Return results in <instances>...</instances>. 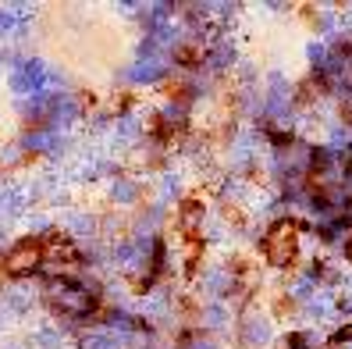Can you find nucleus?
<instances>
[{
    "label": "nucleus",
    "instance_id": "f257e3e1",
    "mask_svg": "<svg viewBox=\"0 0 352 349\" xmlns=\"http://www.w3.org/2000/svg\"><path fill=\"white\" fill-rule=\"evenodd\" d=\"M43 264H47V239H22L0 260V268L11 278H22V275H32L36 268H43Z\"/></svg>",
    "mask_w": 352,
    "mask_h": 349
},
{
    "label": "nucleus",
    "instance_id": "f03ea898",
    "mask_svg": "<svg viewBox=\"0 0 352 349\" xmlns=\"http://www.w3.org/2000/svg\"><path fill=\"white\" fill-rule=\"evenodd\" d=\"M296 242H299L296 224L281 221V224H274V229L267 232V239H263V253L271 257V264H292V257H296Z\"/></svg>",
    "mask_w": 352,
    "mask_h": 349
},
{
    "label": "nucleus",
    "instance_id": "7ed1b4c3",
    "mask_svg": "<svg viewBox=\"0 0 352 349\" xmlns=\"http://www.w3.org/2000/svg\"><path fill=\"white\" fill-rule=\"evenodd\" d=\"M345 253H349V260H352V235L345 239Z\"/></svg>",
    "mask_w": 352,
    "mask_h": 349
}]
</instances>
